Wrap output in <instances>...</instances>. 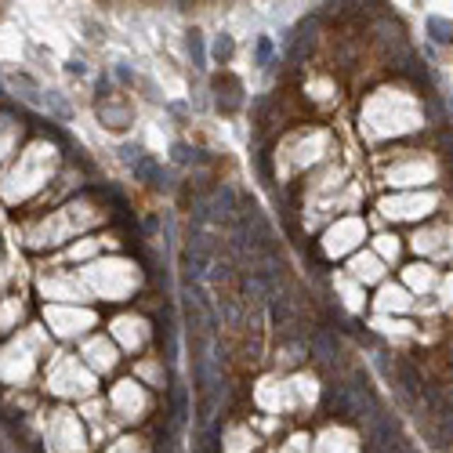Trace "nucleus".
<instances>
[{"label":"nucleus","instance_id":"f257e3e1","mask_svg":"<svg viewBox=\"0 0 453 453\" xmlns=\"http://www.w3.org/2000/svg\"><path fill=\"white\" fill-rule=\"evenodd\" d=\"M323 403H326V410L334 417H345V420H352L355 410H359V399H355V391L348 384H326Z\"/></svg>","mask_w":453,"mask_h":453},{"label":"nucleus","instance_id":"f03ea898","mask_svg":"<svg viewBox=\"0 0 453 453\" xmlns=\"http://www.w3.org/2000/svg\"><path fill=\"white\" fill-rule=\"evenodd\" d=\"M309 345H312V352H316V355H319L323 362H334V359H338V338L330 334L326 326H319V330H316Z\"/></svg>","mask_w":453,"mask_h":453},{"label":"nucleus","instance_id":"7ed1b4c3","mask_svg":"<svg viewBox=\"0 0 453 453\" xmlns=\"http://www.w3.org/2000/svg\"><path fill=\"white\" fill-rule=\"evenodd\" d=\"M134 174L145 178L149 185H167V178H164V171H160V164H156L153 156H138V160H134Z\"/></svg>","mask_w":453,"mask_h":453},{"label":"nucleus","instance_id":"20e7f679","mask_svg":"<svg viewBox=\"0 0 453 453\" xmlns=\"http://www.w3.org/2000/svg\"><path fill=\"white\" fill-rule=\"evenodd\" d=\"M428 37L435 40V44H453V22L449 18H442V15H428Z\"/></svg>","mask_w":453,"mask_h":453},{"label":"nucleus","instance_id":"39448f33","mask_svg":"<svg viewBox=\"0 0 453 453\" xmlns=\"http://www.w3.org/2000/svg\"><path fill=\"white\" fill-rule=\"evenodd\" d=\"M185 47H189V58H193V66L203 69L207 66V47H203V33L200 29H189V37H185Z\"/></svg>","mask_w":453,"mask_h":453},{"label":"nucleus","instance_id":"423d86ee","mask_svg":"<svg viewBox=\"0 0 453 453\" xmlns=\"http://www.w3.org/2000/svg\"><path fill=\"white\" fill-rule=\"evenodd\" d=\"M265 297H268V312H272V323H276V326H287V319H290L287 297H283L280 290H272V294H265Z\"/></svg>","mask_w":453,"mask_h":453},{"label":"nucleus","instance_id":"0eeeda50","mask_svg":"<svg viewBox=\"0 0 453 453\" xmlns=\"http://www.w3.org/2000/svg\"><path fill=\"white\" fill-rule=\"evenodd\" d=\"M396 370H399V377H403V388L410 391V396H413V391H420V388H425V377L417 374V367H410V362H396Z\"/></svg>","mask_w":453,"mask_h":453},{"label":"nucleus","instance_id":"6e6552de","mask_svg":"<svg viewBox=\"0 0 453 453\" xmlns=\"http://www.w3.org/2000/svg\"><path fill=\"white\" fill-rule=\"evenodd\" d=\"M232 47H236V44H232V37H229V33H222V37L214 40V47H210V51H214V58H218V62H229V58H232Z\"/></svg>","mask_w":453,"mask_h":453},{"label":"nucleus","instance_id":"1a4fd4ad","mask_svg":"<svg viewBox=\"0 0 453 453\" xmlns=\"http://www.w3.org/2000/svg\"><path fill=\"white\" fill-rule=\"evenodd\" d=\"M272 37H258V66H268V58H272Z\"/></svg>","mask_w":453,"mask_h":453},{"label":"nucleus","instance_id":"9d476101","mask_svg":"<svg viewBox=\"0 0 453 453\" xmlns=\"http://www.w3.org/2000/svg\"><path fill=\"white\" fill-rule=\"evenodd\" d=\"M174 160H178V164H193V160H203V156H196V149H189V145L178 142V145H174Z\"/></svg>","mask_w":453,"mask_h":453},{"label":"nucleus","instance_id":"9b49d317","mask_svg":"<svg viewBox=\"0 0 453 453\" xmlns=\"http://www.w3.org/2000/svg\"><path fill=\"white\" fill-rule=\"evenodd\" d=\"M66 69H69L73 76H84V73H87V66L80 62V58H69V66H66Z\"/></svg>","mask_w":453,"mask_h":453}]
</instances>
